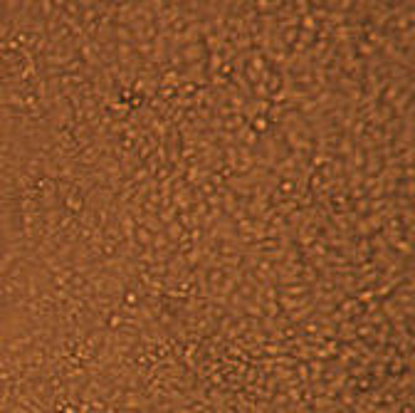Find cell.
<instances>
[{
	"mask_svg": "<svg viewBox=\"0 0 415 413\" xmlns=\"http://www.w3.org/2000/svg\"><path fill=\"white\" fill-rule=\"evenodd\" d=\"M250 129H252L257 137H265V134L272 132V124H270V119H267L265 114H260V117H255V119L250 122Z\"/></svg>",
	"mask_w": 415,
	"mask_h": 413,
	"instance_id": "cell-1",
	"label": "cell"
},
{
	"mask_svg": "<svg viewBox=\"0 0 415 413\" xmlns=\"http://www.w3.org/2000/svg\"><path fill=\"white\" fill-rule=\"evenodd\" d=\"M183 233H186V228H183V223H181L178 218H176L173 223H168V225H166V235H168V238H171L173 243H178Z\"/></svg>",
	"mask_w": 415,
	"mask_h": 413,
	"instance_id": "cell-2",
	"label": "cell"
},
{
	"mask_svg": "<svg viewBox=\"0 0 415 413\" xmlns=\"http://www.w3.org/2000/svg\"><path fill=\"white\" fill-rule=\"evenodd\" d=\"M136 243L141 245V248H151V243H153V233L148 230V228H143V225H138L136 228Z\"/></svg>",
	"mask_w": 415,
	"mask_h": 413,
	"instance_id": "cell-3",
	"label": "cell"
}]
</instances>
